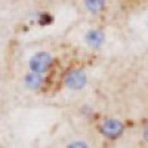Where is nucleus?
Returning <instances> with one entry per match:
<instances>
[{"mask_svg":"<svg viewBox=\"0 0 148 148\" xmlns=\"http://www.w3.org/2000/svg\"><path fill=\"white\" fill-rule=\"evenodd\" d=\"M52 65H53V56L47 51L36 52L28 61L30 71H33L36 74H40V76L49 73V70L52 68Z\"/></svg>","mask_w":148,"mask_h":148,"instance_id":"nucleus-1","label":"nucleus"},{"mask_svg":"<svg viewBox=\"0 0 148 148\" xmlns=\"http://www.w3.org/2000/svg\"><path fill=\"white\" fill-rule=\"evenodd\" d=\"M125 129H126L125 123L119 119H105L98 126L99 133L104 138L111 139V141H116V139L121 138L123 133H125Z\"/></svg>","mask_w":148,"mask_h":148,"instance_id":"nucleus-2","label":"nucleus"},{"mask_svg":"<svg viewBox=\"0 0 148 148\" xmlns=\"http://www.w3.org/2000/svg\"><path fill=\"white\" fill-rule=\"evenodd\" d=\"M86 83H88V76L86 73L80 68H73V70H68L67 74L64 76V84L65 88L70 89V90H82Z\"/></svg>","mask_w":148,"mask_h":148,"instance_id":"nucleus-3","label":"nucleus"},{"mask_svg":"<svg viewBox=\"0 0 148 148\" xmlns=\"http://www.w3.org/2000/svg\"><path fill=\"white\" fill-rule=\"evenodd\" d=\"M84 42L90 49H99L105 42V34L99 28H92L84 34Z\"/></svg>","mask_w":148,"mask_h":148,"instance_id":"nucleus-4","label":"nucleus"},{"mask_svg":"<svg viewBox=\"0 0 148 148\" xmlns=\"http://www.w3.org/2000/svg\"><path fill=\"white\" fill-rule=\"evenodd\" d=\"M24 84L30 90H40L45 84V79L40 74H36V73L30 71L24 76Z\"/></svg>","mask_w":148,"mask_h":148,"instance_id":"nucleus-5","label":"nucleus"},{"mask_svg":"<svg viewBox=\"0 0 148 148\" xmlns=\"http://www.w3.org/2000/svg\"><path fill=\"white\" fill-rule=\"evenodd\" d=\"M83 6L84 9L92 15H98L102 10H105L107 2L105 0H83Z\"/></svg>","mask_w":148,"mask_h":148,"instance_id":"nucleus-6","label":"nucleus"},{"mask_svg":"<svg viewBox=\"0 0 148 148\" xmlns=\"http://www.w3.org/2000/svg\"><path fill=\"white\" fill-rule=\"evenodd\" d=\"M53 22V16L51 15V14H42L40 16H39V24L40 25H49V24H52Z\"/></svg>","mask_w":148,"mask_h":148,"instance_id":"nucleus-7","label":"nucleus"},{"mask_svg":"<svg viewBox=\"0 0 148 148\" xmlns=\"http://www.w3.org/2000/svg\"><path fill=\"white\" fill-rule=\"evenodd\" d=\"M67 148H89V145L84 141H73L67 145Z\"/></svg>","mask_w":148,"mask_h":148,"instance_id":"nucleus-8","label":"nucleus"}]
</instances>
